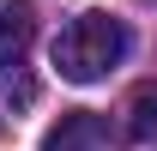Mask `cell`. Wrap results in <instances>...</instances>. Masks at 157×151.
Returning a JSON list of instances; mask_svg holds the SVG:
<instances>
[{
  "mask_svg": "<svg viewBox=\"0 0 157 151\" xmlns=\"http://www.w3.org/2000/svg\"><path fill=\"white\" fill-rule=\"evenodd\" d=\"M127 55V24L109 18V12H78V18L60 24L55 37V73L67 85H97L109 79Z\"/></svg>",
  "mask_w": 157,
  "mask_h": 151,
  "instance_id": "6da1fadb",
  "label": "cell"
},
{
  "mask_svg": "<svg viewBox=\"0 0 157 151\" xmlns=\"http://www.w3.org/2000/svg\"><path fill=\"white\" fill-rule=\"evenodd\" d=\"M36 42V6L30 0H0V73L12 79Z\"/></svg>",
  "mask_w": 157,
  "mask_h": 151,
  "instance_id": "7a4b0ae2",
  "label": "cell"
},
{
  "mask_svg": "<svg viewBox=\"0 0 157 151\" xmlns=\"http://www.w3.org/2000/svg\"><path fill=\"white\" fill-rule=\"evenodd\" d=\"M103 145H109V127L91 109H67L55 127L42 133V151H103Z\"/></svg>",
  "mask_w": 157,
  "mask_h": 151,
  "instance_id": "3957f363",
  "label": "cell"
},
{
  "mask_svg": "<svg viewBox=\"0 0 157 151\" xmlns=\"http://www.w3.org/2000/svg\"><path fill=\"white\" fill-rule=\"evenodd\" d=\"M127 139H157V85H139L127 97Z\"/></svg>",
  "mask_w": 157,
  "mask_h": 151,
  "instance_id": "277c9868",
  "label": "cell"
},
{
  "mask_svg": "<svg viewBox=\"0 0 157 151\" xmlns=\"http://www.w3.org/2000/svg\"><path fill=\"white\" fill-rule=\"evenodd\" d=\"M145 6H157V0H145Z\"/></svg>",
  "mask_w": 157,
  "mask_h": 151,
  "instance_id": "5b68a950",
  "label": "cell"
}]
</instances>
